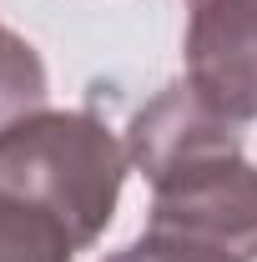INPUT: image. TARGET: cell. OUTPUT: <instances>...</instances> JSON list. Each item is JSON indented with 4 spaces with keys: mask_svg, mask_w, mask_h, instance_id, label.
Returning a JSON list of instances; mask_svg holds the SVG:
<instances>
[{
    "mask_svg": "<svg viewBox=\"0 0 257 262\" xmlns=\"http://www.w3.org/2000/svg\"><path fill=\"white\" fill-rule=\"evenodd\" d=\"M146 182L152 227L197 237L237 262H257V166L242 157L237 131L166 162Z\"/></svg>",
    "mask_w": 257,
    "mask_h": 262,
    "instance_id": "2",
    "label": "cell"
},
{
    "mask_svg": "<svg viewBox=\"0 0 257 262\" xmlns=\"http://www.w3.org/2000/svg\"><path fill=\"white\" fill-rule=\"evenodd\" d=\"M81 252L76 237L26 196L0 192V262H71Z\"/></svg>",
    "mask_w": 257,
    "mask_h": 262,
    "instance_id": "4",
    "label": "cell"
},
{
    "mask_svg": "<svg viewBox=\"0 0 257 262\" xmlns=\"http://www.w3.org/2000/svg\"><path fill=\"white\" fill-rule=\"evenodd\" d=\"M187 86L222 121H257V0H187Z\"/></svg>",
    "mask_w": 257,
    "mask_h": 262,
    "instance_id": "3",
    "label": "cell"
},
{
    "mask_svg": "<svg viewBox=\"0 0 257 262\" xmlns=\"http://www.w3.org/2000/svg\"><path fill=\"white\" fill-rule=\"evenodd\" d=\"M131 151L91 111H31L0 131V192L51 212L76 247L111 227Z\"/></svg>",
    "mask_w": 257,
    "mask_h": 262,
    "instance_id": "1",
    "label": "cell"
},
{
    "mask_svg": "<svg viewBox=\"0 0 257 262\" xmlns=\"http://www.w3.org/2000/svg\"><path fill=\"white\" fill-rule=\"evenodd\" d=\"M46 106V66L31 40L0 26V131Z\"/></svg>",
    "mask_w": 257,
    "mask_h": 262,
    "instance_id": "5",
    "label": "cell"
},
{
    "mask_svg": "<svg viewBox=\"0 0 257 262\" xmlns=\"http://www.w3.org/2000/svg\"><path fill=\"white\" fill-rule=\"evenodd\" d=\"M101 262H237V257H227V252L197 242V237H182V232L146 227L136 242H126L121 252H111V257H101Z\"/></svg>",
    "mask_w": 257,
    "mask_h": 262,
    "instance_id": "6",
    "label": "cell"
}]
</instances>
